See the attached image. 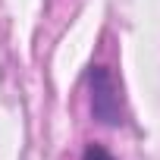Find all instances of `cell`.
I'll use <instances>...</instances> for the list:
<instances>
[{
    "mask_svg": "<svg viewBox=\"0 0 160 160\" xmlns=\"http://www.w3.org/2000/svg\"><path fill=\"white\" fill-rule=\"evenodd\" d=\"M88 94H91V116L101 126H119L122 122V98L107 66L88 69Z\"/></svg>",
    "mask_w": 160,
    "mask_h": 160,
    "instance_id": "1",
    "label": "cell"
},
{
    "mask_svg": "<svg viewBox=\"0 0 160 160\" xmlns=\"http://www.w3.org/2000/svg\"><path fill=\"white\" fill-rule=\"evenodd\" d=\"M82 160H113V154L107 148H101V144H88L85 154H82Z\"/></svg>",
    "mask_w": 160,
    "mask_h": 160,
    "instance_id": "2",
    "label": "cell"
}]
</instances>
